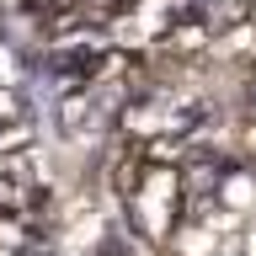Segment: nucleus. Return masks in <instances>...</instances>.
<instances>
[{"label": "nucleus", "mask_w": 256, "mask_h": 256, "mask_svg": "<svg viewBox=\"0 0 256 256\" xmlns=\"http://www.w3.org/2000/svg\"><path fill=\"white\" fill-rule=\"evenodd\" d=\"M11 75H16V59H11V48L0 43V86H11Z\"/></svg>", "instance_id": "1"}]
</instances>
